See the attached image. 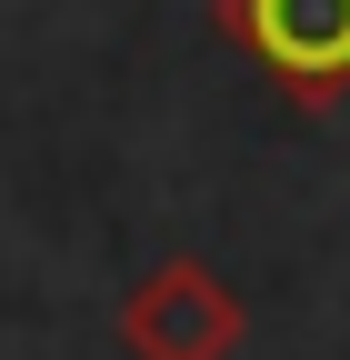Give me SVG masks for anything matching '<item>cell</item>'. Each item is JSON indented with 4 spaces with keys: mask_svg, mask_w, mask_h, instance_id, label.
<instances>
[{
    "mask_svg": "<svg viewBox=\"0 0 350 360\" xmlns=\"http://www.w3.org/2000/svg\"><path fill=\"white\" fill-rule=\"evenodd\" d=\"M221 30L300 110H330L350 90V0H221Z\"/></svg>",
    "mask_w": 350,
    "mask_h": 360,
    "instance_id": "1",
    "label": "cell"
},
{
    "mask_svg": "<svg viewBox=\"0 0 350 360\" xmlns=\"http://www.w3.org/2000/svg\"><path fill=\"white\" fill-rule=\"evenodd\" d=\"M120 350H130V360H231V350H240V300H231V281L200 270V260L141 270V290L120 300Z\"/></svg>",
    "mask_w": 350,
    "mask_h": 360,
    "instance_id": "2",
    "label": "cell"
}]
</instances>
